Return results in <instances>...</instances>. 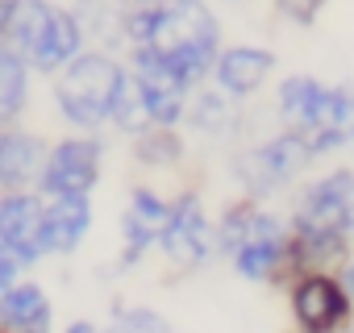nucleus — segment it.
Returning a JSON list of instances; mask_svg holds the SVG:
<instances>
[{
  "mask_svg": "<svg viewBox=\"0 0 354 333\" xmlns=\"http://www.w3.org/2000/svg\"><path fill=\"white\" fill-rule=\"evenodd\" d=\"M50 325H55V308L42 283L21 279L0 296V333H50Z\"/></svg>",
  "mask_w": 354,
  "mask_h": 333,
  "instance_id": "4468645a",
  "label": "nucleus"
},
{
  "mask_svg": "<svg viewBox=\"0 0 354 333\" xmlns=\"http://www.w3.org/2000/svg\"><path fill=\"white\" fill-rule=\"evenodd\" d=\"M150 46L171 63V71L180 75L188 92H196L209 84L225 38L209 0H158Z\"/></svg>",
  "mask_w": 354,
  "mask_h": 333,
  "instance_id": "f257e3e1",
  "label": "nucleus"
},
{
  "mask_svg": "<svg viewBox=\"0 0 354 333\" xmlns=\"http://www.w3.org/2000/svg\"><path fill=\"white\" fill-rule=\"evenodd\" d=\"M288 229L300 238H346L354 242V166H329L300 184Z\"/></svg>",
  "mask_w": 354,
  "mask_h": 333,
  "instance_id": "20e7f679",
  "label": "nucleus"
},
{
  "mask_svg": "<svg viewBox=\"0 0 354 333\" xmlns=\"http://www.w3.org/2000/svg\"><path fill=\"white\" fill-rule=\"evenodd\" d=\"M42 213H46V200L34 188L30 192H0V242H5V250L26 271H34L46 258Z\"/></svg>",
  "mask_w": 354,
  "mask_h": 333,
  "instance_id": "1a4fd4ad",
  "label": "nucleus"
},
{
  "mask_svg": "<svg viewBox=\"0 0 354 333\" xmlns=\"http://www.w3.org/2000/svg\"><path fill=\"white\" fill-rule=\"evenodd\" d=\"M5 5H17V0H5Z\"/></svg>",
  "mask_w": 354,
  "mask_h": 333,
  "instance_id": "c756f323",
  "label": "nucleus"
},
{
  "mask_svg": "<svg viewBox=\"0 0 354 333\" xmlns=\"http://www.w3.org/2000/svg\"><path fill=\"white\" fill-rule=\"evenodd\" d=\"M100 175H104V142H100V133H63L46 150V162L38 171L34 192L42 200H50V196H92Z\"/></svg>",
  "mask_w": 354,
  "mask_h": 333,
  "instance_id": "423d86ee",
  "label": "nucleus"
},
{
  "mask_svg": "<svg viewBox=\"0 0 354 333\" xmlns=\"http://www.w3.org/2000/svg\"><path fill=\"white\" fill-rule=\"evenodd\" d=\"M296 333H342L354 325V300L333 271H300L283 283Z\"/></svg>",
  "mask_w": 354,
  "mask_h": 333,
  "instance_id": "0eeeda50",
  "label": "nucleus"
},
{
  "mask_svg": "<svg viewBox=\"0 0 354 333\" xmlns=\"http://www.w3.org/2000/svg\"><path fill=\"white\" fill-rule=\"evenodd\" d=\"M100 333H175V329H171L167 316H158L154 308L133 304V308H117L113 321H109Z\"/></svg>",
  "mask_w": 354,
  "mask_h": 333,
  "instance_id": "4be33fe9",
  "label": "nucleus"
},
{
  "mask_svg": "<svg viewBox=\"0 0 354 333\" xmlns=\"http://www.w3.org/2000/svg\"><path fill=\"white\" fill-rule=\"evenodd\" d=\"M350 150H354V133H350Z\"/></svg>",
  "mask_w": 354,
  "mask_h": 333,
  "instance_id": "c85d7f7f",
  "label": "nucleus"
},
{
  "mask_svg": "<svg viewBox=\"0 0 354 333\" xmlns=\"http://www.w3.org/2000/svg\"><path fill=\"white\" fill-rule=\"evenodd\" d=\"M50 142L26 125H0V192H30Z\"/></svg>",
  "mask_w": 354,
  "mask_h": 333,
  "instance_id": "9b49d317",
  "label": "nucleus"
},
{
  "mask_svg": "<svg viewBox=\"0 0 354 333\" xmlns=\"http://www.w3.org/2000/svg\"><path fill=\"white\" fill-rule=\"evenodd\" d=\"M21 279H26V267L5 250V242H0V296H5L13 283H21Z\"/></svg>",
  "mask_w": 354,
  "mask_h": 333,
  "instance_id": "b1692460",
  "label": "nucleus"
},
{
  "mask_svg": "<svg viewBox=\"0 0 354 333\" xmlns=\"http://www.w3.org/2000/svg\"><path fill=\"white\" fill-rule=\"evenodd\" d=\"M125 5H129V0H71V13L80 17L88 46H96V50H113V55L125 50V38H121Z\"/></svg>",
  "mask_w": 354,
  "mask_h": 333,
  "instance_id": "f3484780",
  "label": "nucleus"
},
{
  "mask_svg": "<svg viewBox=\"0 0 354 333\" xmlns=\"http://www.w3.org/2000/svg\"><path fill=\"white\" fill-rule=\"evenodd\" d=\"M96 209L92 196H50L46 213H42V242H46V258H63L75 254L88 234H92Z\"/></svg>",
  "mask_w": 354,
  "mask_h": 333,
  "instance_id": "f8f14e48",
  "label": "nucleus"
},
{
  "mask_svg": "<svg viewBox=\"0 0 354 333\" xmlns=\"http://www.w3.org/2000/svg\"><path fill=\"white\" fill-rule=\"evenodd\" d=\"M9 17H13V5L0 0V42H5V30H9Z\"/></svg>",
  "mask_w": 354,
  "mask_h": 333,
  "instance_id": "bb28decb",
  "label": "nucleus"
},
{
  "mask_svg": "<svg viewBox=\"0 0 354 333\" xmlns=\"http://www.w3.org/2000/svg\"><path fill=\"white\" fill-rule=\"evenodd\" d=\"M55 9H59V0H17L13 17H9V30H5V46L17 50L30 63L34 50L42 46L50 21H55Z\"/></svg>",
  "mask_w": 354,
  "mask_h": 333,
  "instance_id": "a211bd4d",
  "label": "nucleus"
},
{
  "mask_svg": "<svg viewBox=\"0 0 354 333\" xmlns=\"http://www.w3.org/2000/svg\"><path fill=\"white\" fill-rule=\"evenodd\" d=\"M84 50H88V38H84L80 17L71 13V5H59V9H55V21H50V30H46V38H42V46H38V50H34V59H30V71H34V75L55 79V75H59L67 63H75Z\"/></svg>",
  "mask_w": 354,
  "mask_h": 333,
  "instance_id": "ddd939ff",
  "label": "nucleus"
},
{
  "mask_svg": "<svg viewBox=\"0 0 354 333\" xmlns=\"http://www.w3.org/2000/svg\"><path fill=\"white\" fill-rule=\"evenodd\" d=\"M125 75H129V67L121 55L88 46L75 63H67L50 79L55 113L63 117V125H71V133H100L113 117Z\"/></svg>",
  "mask_w": 354,
  "mask_h": 333,
  "instance_id": "f03ea898",
  "label": "nucleus"
},
{
  "mask_svg": "<svg viewBox=\"0 0 354 333\" xmlns=\"http://www.w3.org/2000/svg\"><path fill=\"white\" fill-rule=\"evenodd\" d=\"M271 5H275V13H279L288 26H300V30H308V26L321 17L325 0H271Z\"/></svg>",
  "mask_w": 354,
  "mask_h": 333,
  "instance_id": "5701e85b",
  "label": "nucleus"
},
{
  "mask_svg": "<svg viewBox=\"0 0 354 333\" xmlns=\"http://www.w3.org/2000/svg\"><path fill=\"white\" fill-rule=\"evenodd\" d=\"M188 158V142L180 129H158L150 125L146 133L133 137V162L146 166V171H175Z\"/></svg>",
  "mask_w": 354,
  "mask_h": 333,
  "instance_id": "aec40b11",
  "label": "nucleus"
},
{
  "mask_svg": "<svg viewBox=\"0 0 354 333\" xmlns=\"http://www.w3.org/2000/svg\"><path fill=\"white\" fill-rule=\"evenodd\" d=\"M167 217H171V196H162L150 184H133L129 188L125 209H121V254H117V271H129L150 250H158Z\"/></svg>",
  "mask_w": 354,
  "mask_h": 333,
  "instance_id": "6e6552de",
  "label": "nucleus"
},
{
  "mask_svg": "<svg viewBox=\"0 0 354 333\" xmlns=\"http://www.w3.org/2000/svg\"><path fill=\"white\" fill-rule=\"evenodd\" d=\"M234 5H242V0H234Z\"/></svg>",
  "mask_w": 354,
  "mask_h": 333,
  "instance_id": "7c9ffc66",
  "label": "nucleus"
},
{
  "mask_svg": "<svg viewBox=\"0 0 354 333\" xmlns=\"http://www.w3.org/2000/svg\"><path fill=\"white\" fill-rule=\"evenodd\" d=\"M30 92H34V71L30 63L0 42V125H17L30 108Z\"/></svg>",
  "mask_w": 354,
  "mask_h": 333,
  "instance_id": "6ab92c4d",
  "label": "nucleus"
},
{
  "mask_svg": "<svg viewBox=\"0 0 354 333\" xmlns=\"http://www.w3.org/2000/svg\"><path fill=\"white\" fill-rule=\"evenodd\" d=\"M109 125L117 129V133H125L129 142L138 137V133H146L150 129V117H146V104H142V96H138V84L125 75V84H121V96H117V104H113V117H109Z\"/></svg>",
  "mask_w": 354,
  "mask_h": 333,
  "instance_id": "412c9836",
  "label": "nucleus"
},
{
  "mask_svg": "<svg viewBox=\"0 0 354 333\" xmlns=\"http://www.w3.org/2000/svg\"><path fill=\"white\" fill-rule=\"evenodd\" d=\"M325 92H329V84L317 79V75H304V71L283 75L279 88H275V113H279L283 129H296V133L313 129V121L325 104Z\"/></svg>",
  "mask_w": 354,
  "mask_h": 333,
  "instance_id": "2eb2a0df",
  "label": "nucleus"
},
{
  "mask_svg": "<svg viewBox=\"0 0 354 333\" xmlns=\"http://www.w3.org/2000/svg\"><path fill=\"white\" fill-rule=\"evenodd\" d=\"M337 279H342V287H346V292H350V300H354V254L346 258V267L337 271Z\"/></svg>",
  "mask_w": 354,
  "mask_h": 333,
  "instance_id": "393cba45",
  "label": "nucleus"
},
{
  "mask_svg": "<svg viewBox=\"0 0 354 333\" xmlns=\"http://www.w3.org/2000/svg\"><path fill=\"white\" fill-rule=\"evenodd\" d=\"M184 125L201 137H234L242 129V100L225 96L221 88H196L188 96V113H184Z\"/></svg>",
  "mask_w": 354,
  "mask_h": 333,
  "instance_id": "dca6fc26",
  "label": "nucleus"
},
{
  "mask_svg": "<svg viewBox=\"0 0 354 333\" xmlns=\"http://www.w3.org/2000/svg\"><path fill=\"white\" fill-rule=\"evenodd\" d=\"M271 75H275V50L254 46V42H234V46H221L217 50V63H213L209 84L221 88L234 100H250V96H259L267 88Z\"/></svg>",
  "mask_w": 354,
  "mask_h": 333,
  "instance_id": "9d476101",
  "label": "nucleus"
},
{
  "mask_svg": "<svg viewBox=\"0 0 354 333\" xmlns=\"http://www.w3.org/2000/svg\"><path fill=\"white\" fill-rule=\"evenodd\" d=\"M158 254L180 275H192V271H201L217 258L213 217H209L205 196L196 188H180L171 196V217H167V229L158 238Z\"/></svg>",
  "mask_w": 354,
  "mask_h": 333,
  "instance_id": "39448f33",
  "label": "nucleus"
},
{
  "mask_svg": "<svg viewBox=\"0 0 354 333\" xmlns=\"http://www.w3.org/2000/svg\"><path fill=\"white\" fill-rule=\"evenodd\" d=\"M313 162H317V158L308 154L304 137H300L296 129H279V133H271V137H259V142L234 150L230 175L238 180L242 196L267 204L271 196H279V192H288L292 184H300V175L308 171Z\"/></svg>",
  "mask_w": 354,
  "mask_h": 333,
  "instance_id": "7ed1b4c3",
  "label": "nucleus"
},
{
  "mask_svg": "<svg viewBox=\"0 0 354 333\" xmlns=\"http://www.w3.org/2000/svg\"><path fill=\"white\" fill-rule=\"evenodd\" d=\"M342 333H354V325H350V329H342Z\"/></svg>",
  "mask_w": 354,
  "mask_h": 333,
  "instance_id": "cd10ccee",
  "label": "nucleus"
},
{
  "mask_svg": "<svg viewBox=\"0 0 354 333\" xmlns=\"http://www.w3.org/2000/svg\"><path fill=\"white\" fill-rule=\"evenodd\" d=\"M63 333H100V325H96V321H84V316H80V321H71V325H67Z\"/></svg>",
  "mask_w": 354,
  "mask_h": 333,
  "instance_id": "a878e982",
  "label": "nucleus"
}]
</instances>
